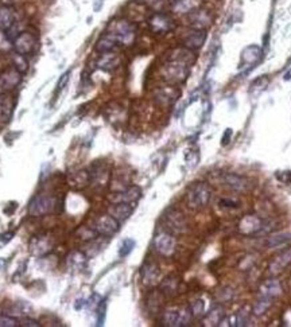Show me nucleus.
Returning <instances> with one entry per match:
<instances>
[{
    "label": "nucleus",
    "mask_w": 291,
    "mask_h": 327,
    "mask_svg": "<svg viewBox=\"0 0 291 327\" xmlns=\"http://www.w3.org/2000/svg\"><path fill=\"white\" fill-rule=\"evenodd\" d=\"M291 264V248H287V249L282 250L280 253H278L275 256L270 263V267H268V270H270L271 275H278L280 272L284 271V268Z\"/></svg>",
    "instance_id": "obj_16"
},
{
    "label": "nucleus",
    "mask_w": 291,
    "mask_h": 327,
    "mask_svg": "<svg viewBox=\"0 0 291 327\" xmlns=\"http://www.w3.org/2000/svg\"><path fill=\"white\" fill-rule=\"evenodd\" d=\"M142 3L155 13H163L168 5V0H142Z\"/></svg>",
    "instance_id": "obj_36"
},
{
    "label": "nucleus",
    "mask_w": 291,
    "mask_h": 327,
    "mask_svg": "<svg viewBox=\"0 0 291 327\" xmlns=\"http://www.w3.org/2000/svg\"><path fill=\"white\" fill-rule=\"evenodd\" d=\"M140 197H142V190L138 186H130V187L124 188V190H120V191L111 194V195L108 197V200L111 201L112 204H120V202L135 204Z\"/></svg>",
    "instance_id": "obj_12"
},
{
    "label": "nucleus",
    "mask_w": 291,
    "mask_h": 327,
    "mask_svg": "<svg viewBox=\"0 0 291 327\" xmlns=\"http://www.w3.org/2000/svg\"><path fill=\"white\" fill-rule=\"evenodd\" d=\"M120 222L113 218L111 214H103L100 216L96 222H94V229L96 232L100 234V236H104V237H112L113 234L118 233L119 230Z\"/></svg>",
    "instance_id": "obj_11"
},
{
    "label": "nucleus",
    "mask_w": 291,
    "mask_h": 327,
    "mask_svg": "<svg viewBox=\"0 0 291 327\" xmlns=\"http://www.w3.org/2000/svg\"><path fill=\"white\" fill-rule=\"evenodd\" d=\"M200 6H201V0H174L172 10L177 14L188 15L194 10L200 9Z\"/></svg>",
    "instance_id": "obj_22"
},
{
    "label": "nucleus",
    "mask_w": 291,
    "mask_h": 327,
    "mask_svg": "<svg viewBox=\"0 0 291 327\" xmlns=\"http://www.w3.org/2000/svg\"><path fill=\"white\" fill-rule=\"evenodd\" d=\"M134 248H135V241L132 238H126V240L122 241L119 246V256L120 257H127Z\"/></svg>",
    "instance_id": "obj_37"
},
{
    "label": "nucleus",
    "mask_w": 291,
    "mask_h": 327,
    "mask_svg": "<svg viewBox=\"0 0 291 327\" xmlns=\"http://www.w3.org/2000/svg\"><path fill=\"white\" fill-rule=\"evenodd\" d=\"M189 73H190V65L176 59H168V62H166L162 68V77L164 78V81L170 84H181L186 81Z\"/></svg>",
    "instance_id": "obj_4"
},
{
    "label": "nucleus",
    "mask_w": 291,
    "mask_h": 327,
    "mask_svg": "<svg viewBox=\"0 0 291 327\" xmlns=\"http://www.w3.org/2000/svg\"><path fill=\"white\" fill-rule=\"evenodd\" d=\"M162 324L167 327H177L178 324V308H170L162 315Z\"/></svg>",
    "instance_id": "obj_33"
},
{
    "label": "nucleus",
    "mask_w": 291,
    "mask_h": 327,
    "mask_svg": "<svg viewBox=\"0 0 291 327\" xmlns=\"http://www.w3.org/2000/svg\"><path fill=\"white\" fill-rule=\"evenodd\" d=\"M14 236H15L14 232H5V233L0 234V248H5L9 242H11Z\"/></svg>",
    "instance_id": "obj_42"
},
{
    "label": "nucleus",
    "mask_w": 291,
    "mask_h": 327,
    "mask_svg": "<svg viewBox=\"0 0 291 327\" xmlns=\"http://www.w3.org/2000/svg\"><path fill=\"white\" fill-rule=\"evenodd\" d=\"M19 326V322L13 316L9 315H0V327H17Z\"/></svg>",
    "instance_id": "obj_41"
},
{
    "label": "nucleus",
    "mask_w": 291,
    "mask_h": 327,
    "mask_svg": "<svg viewBox=\"0 0 291 327\" xmlns=\"http://www.w3.org/2000/svg\"><path fill=\"white\" fill-rule=\"evenodd\" d=\"M251 314H252V312H251L250 306L242 307V308L238 311V314H236V326H248L251 320Z\"/></svg>",
    "instance_id": "obj_34"
},
{
    "label": "nucleus",
    "mask_w": 291,
    "mask_h": 327,
    "mask_svg": "<svg viewBox=\"0 0 291 327\" xmlns=\"http://www.w3.org/2000/svg\"><path fill=\"white\" fill-rule=\"evenodd\" d=\"M118 46V42L113 39V38L109 35V34H104L103 37L100 38L97 43H96V51L99 53H109V51H113Z\"/></svg>",
    "instance_id": "obj_28"
},
{
    "label": "nucleus",
    "mask_w": 291,
    "mask_h": 327,
    "mask_svg": "<svg viewBox=\"0 0 291 327\" xmlns=\"http://www.w3.org/2000/svg\"><path fill=\"white\" fill-rule=\"evenodd\" d=\"M177 241L174 236L168 232H160L155 236L154 238V248L156 249V252L164 257H170L176 252Z\"/></svg>",
    "instance_id": "obj_10"
},
{
    "label": "nucleus",
    "mask_w": 291,
    "mask_h": 327,
    "mask_svg": "<svg viewBox=\"0 0 291 327\" xmlns=\"http://www.w3.org/2000/svg\"><path fill=\"white\" fill-rule=\"evenodd\" d=\"M178 286H180V280L176 276H168L160 283V291L164 296H174L178 291Z\"/></svg>",
    "instance_id": "obj_29"
},
{
    "label": "nucleus",
    "mask_w": 291,
    "mask_h": 327,
    "mask_svg": "<svg viewBox=\"0 0 291 327\" xmlns=\"http://www.w3.org/2000/svg\"><path fill=\"white\" fill-rule=\"evenodd\" d=\"M222 182L225 183V186H228L229 188L239 192L247 191L251 183L247 178H244V176L242 175H238V174H225L224 178H222Z\"/></svg>",
    "instance_id": "obj_18"
},
{
    "label": "nucleus",
    "mask_w": 291,
    "mask_h": 327,
    "mask_svg": "<svg viewBox=\"0 0 291 327\" xmlns=\"http://www.w3.org/2000/svg\"><path fill=\"white\" fill-rule=\"evenodd\" d=\"M105 312H107V302L101 300L97 306V326H103L105 320Z\"/></svg>",
    "instance_id": "obj_39"
},
{
    "label": "nucleus",
    "mask_w": 291,
    "mask_h": 327,
    "mask_svg": "<svg viewBox=\"0 0 291 327\" xmlns=\"http://www.w3.org/2000/svg\"><path fill=\"white\" fill-rule=\"evenodd\" d=\"M276 176H278L279 180H282V182H286V183H290L291 182V172L290 171H286V172H278L276 174Z\"/></svg>",
    "instance_id": "obj_47"
},
{
    "label": "nucleus",
    "mask_w": 291,
    "mask_h": 327,
    "mask_svg": "<svg viewBox=\"0 0 291 327\" xmlns=\"http://www.w3.org/2000/svg\"><path fill=\"white\" fill-rule=\"evenodd\" d=\"M220 205H221L222 208H228V209H235L239 208V202L234 200H221L220 201Z\"/></svg>",
    "instance_id": "obj_45"
},
{
    "label": "nucleus",
    "mask_w": 291,
    "mask_h": 327,
    "mask_svg": "<svg viewBox=\"0 0 291 327\" xmlns=\"http://www.w3.org/2000/svg\"><path fill=\"white\" fill-rule=\"evenodd\" d=\"M160 271L159 267L156 266L154 261H146L140 270V276H142V282L144 286H154L158 283Z\"/></svg>",
    "instance_id": "obj_17"
},
{
    "label": "nucleus",
    "mask_w": 291,
    "mask_h": 327,
    "mask_svg": "<svg viewBox=\"0 0 291 327\" xmlns=\"http://www.w3.org/2000/svg\"><path fill=\"white\" fill-rule=\"evenodd\" d=\"M14 63H15V68H17L21 73H23V72H26L27 70V61H26V57L25 55H21V54H15L14 55Z\"/></svg>",
    "instance_id": "obj_40"
},
{
    "label": "nucleus",
    "mask_w": 291,
    "mask_h": 327,
    "mask_svg": "<svg viewBox=\"0 0 291 327\" xmlns=\"http://www.w3.org/2000/svg\"><path fill=\"white\" fill-rule=\"evenodd\" d=\"M69 77H70V70L69 72H66V73L62 74V77L60 78V81H58V84H57V93L58 92H61V90L65 88L66 84H68V81H69Z\"/></svg>",
    "instance_id": "obj_43"
},
{
    "label": "nucleus",
    "mask_w": 291,
    "mask_h": 327,
    "mask_svg": "<svg viewBox=\"0 0 291 327\" xmlns=\"http://www.w3.org/2000/svg\"><path fill=\"white\" fill-rule=\"evenodd\" d=\"M220 295H222V298H220V300H222V302H229L230 299H232V290L230 288H228V287H224L220 292H218Z\"/></svg>",
    "instance_id": "obj_44"
},
{
    "label": "nucleus",
    "mask_w": 291,
    "mask_h": 327,
    "mask_svg": "<svg viewBox=\"0 0 291 327\" xmlns=\"http://www.w3.org/2000/svg\"><path fill=\"white\" fill-rule=\"evenodd\" d=\"M15 13L9 6H0V30L7 31L15 25Z\"/></svg>",
    "instance_id": "obj_23"
},
{
    "label": "nucleus",
    "mask_w": 291,
    "mask_h": 327,
    "mask_svg": "<svg viewBox=\"0 0 291 327\" xmlns=\"http://www.w3.org/2000/svg\"><path fill=\"white\" fill-rule=\"evenodd\" d=\"M280 294H282V286H280V283L276 279H270V280L264 282L260 286V290H259V295L271 299L278 298Z\"/></svg>",
    "instance_id": "obj_20"
},
{
    "label": "nucleus",
    "mask_w": 291,
    "mask_h": 327,
    "mask_svg": "<svg viewBox=\"0 0 291 327\" xmlns=\"http://www.w3.org/2000/svg\"><path fill=\"white\" fill-rule=\"evenodd\" d=\"M225 318V310L222 306H214L212 310L206 314L205 324L206 326H220L222 319Z\"/></svg>",
    "instance_id": "obj_26"
},
{
    "label": "nucleus",
    "mask_w": 291,
    "mask_h": 327,
    "mask_svg": "<svg viewBox=\"0 0 291 327\" xmlns=\"http://www.w3.org/2000/svg\"><path fill=\"white\" fill-rule=\"evenodd\" d=\"M186 23L193 30H206L213 25V15L208 10L197 9L186 15Z\"/></svg>",
    "instance_id": "obj_5"
},
{
    "label": "nucleus",
    "mask_w": 291,
    "mask_h": 327,
    "mask_svg": "<svg viewBox=\"0 0 291 327\" xmlns=\"http://www.w3.org/2000/svg\"><path fill=\"white\" fill-rule=\"evenodd\" d=\"M86 254L84 252H73L68 257V267L70 270H82L85 267Z\"/></svg>",
    "instance_id": "obj_31"
},
{
    "label": "nucleus",
    "mask_w": 291,
    "mask_h": 327,
    "mask_svg": "<svg viewBox=\"0 0 291 327\" xmlns=\"http://www.w3.org/2000/svg\"><path fill=\"white\" fill-rule=\"evenodd\" d=\"M21 326H23V327H29V326L39 327V326H41V323H38L37 320H34V319L25 318V319H22V320H21Z\"/></svg>",
    "instance_id": "obj_46"
},
{
    "label": "nucleus",
    "mask_w": 291,
    "mask_h": 327,
    "mask_svg": "<svg viewBox=\"0 0 291 327\" xmlns=\"http://www.w3.org/2000/svg\"><path fill=\"white\" fill-rule=\"evenodd\" d=\"M212 197V188L205 182H196L188 188L186 200L188 205L193 209H202L209 204Z\"/></svg>",
    "instance_id": "obj_3"
},
{
    "label": "nucleus",
    "mask_w": 291,
    "mask_h": 327,
    "mask_svg": "<svg viewBox=\"0 0 291 327\" xmlns=\"http://www.w3.org/2000/svg\"><path fill=\"white\" fill-rule=\"evenodd\" d=\"M107 34H109L120 45L130 46L135 41L136 26L132 22L126 21V19L113 21L111 25L108 26Z\"/></svg>",
    "instance_id": "obj_1"
},
{
    "label": "nucleus",
    "mask_w": 291,
    "mask_h": 327,
    "mask_svg": "<svg viewBox=\"0 0 291 327\" xmlns=\"http://www.w3.org/2000/svg\"><path fill=\"white\" fill-rule=\"evenodd\" d=\"M283 78H284V81H290V80H291V69L288 70V72H287L286 74H284V77H283Z\"/></svg>",
    "instance_id": "obj_49"
},
{
    "label": "nucleus",
    "mask_w": 291,
    "mask_h": 327,
    "mask_svg": "<svg viewBox=\"0 0 291 327\" xmlns=\"http://www.w3.org/2000/svg\"><path fill=\"white\" fill-rule=\"evenodd\" d=\"M181 94V90L174 85L170 86H164V88H160L155 92V100L158 104L160 105H171L174 102L178 100Z\"/></svg>",
    "instance_id": "obj_15"
},
{
    "label": "nucleus",
    "mask_w": 291,
    "mask_h": 327,
    "mask_svg": "<svg viewBox=\"0 0 291 327\" xmlns=\"http://www.w3.org/2000/svg\"><path fill=\"white\" fill-rule=\"evenodd\" d=\"M262 57V49L256 45H251L243 50L242 53V62L243 63H248V65H255Z\"/></svg>",
    "instance_id": "obj_24"
},
{
    "label": "nucleus",
    "mask_w": 291,
    "mask_h": 327,
    "mask_svg": "<svg viewBox=\"0 0 291 327\" xmlns=\"http://www.w3.org/2000/svg\"><path fill=\"white\" fill-rule=\"evenodd\" d=\"M190 311H192L193 316L196 318H201L202 315L205 314V304L202 302L201 299H197L190 304Z\"/></svg>",
    "instance_id": "obj_38"
},
{
    "label": "nucleus",
    "mask_w": 291,
    "mask_h": 327,
    "mask_svg": "<svg viewBox=\"0 0 291 327\" xmlns=\"http://www.w3.org/2000/svg\"><path fill=\"white\" fill-rule=\"evenodd\" d=\"M132 213H134V204H124V202L112 204L108 209V214H111L119 222L128 220Z\"/></svg>",
    "instance_id": "obj_19"
},
{
    "label": "nucleus",
    "mask_w": 291,
    "mask_h": 327,
    "mask_svg": "<svg viewBox=\"0 0 291 327\" xmlns=\"http://www.w3.org/2000/svg\"><path fill=\"white\" fill-rule=\"evenodd\" d=\"M164 224L174 233H185L188 229V222H186L184 213L174 208L168 209L167 212L164 213Z\"/></svg>",
    "instance_id": "obj_9"
},
{
    "label": "nucleus",
    "mask_w": 291,
    "mask_h": 327,
    "mask_svg": "<svg viewBox=\"0 0 291 327\" xmlns=\"http://www.w3.org/2000/svg\"><path fill=\"white\" fill-rule=\"evenodd\" d=\"M6 121L5 120H3V117H2V116H0V127H2V125H3V124H5Z\"/></svg>",
    "instance_id": "obj_51"
},
{
    "label": "nucleus",
    "mask_w": 291,
    "mask_h": 327,
    "mask_svg": "<svg viewBox=\"0 0 291 327\" xmlns=\"http://www.w3.org/2000/svg\"><path fill=\"white\" fill-rule=\"evenodd\" d=\"M55 200L49 195H35L29 204V214L33 217H41L53 212Z\"/></svg>",
    "instance_id": "obj_6"
},
{
    "label": "nucleus",
    "mask_w": 291,
    "mask_h": 327,
    "mask_svg": "<svg viewBox=\"0 0 291 327\" xmlns=\"http://www.w3.org/2000/svg\"><path fill=\"white\" fill-rule=\"evenodd\" d=\"M272 300H274V299L259 295V299L256 300V303H255L254 308H252V312H254L255 315H258V316L259 315H263L271 307V304H272Z\"/></svg>",
    "instance_id": "obj_32"
},
{
    "label": "nucleus",
    "mask_w": 291,
    "mask_h": 327,
    "mask_svg": "<svg viewBox=\"0 0 291 327\" xmlns=\"http://www.w3.org/2000/svg\"><path fill=\"white\" fill-rule=\"evenodd\" d=\"M119 62H120L119 57H118L113 51L103 53L101 55H100L99 59H97V68L104 70V72H112V70L118 68Z\"/></svg>",
    "instance_id": "obj_21"
},
{
    "label": "nucleus",
    "mask_w": 291,
    "mask_h": 327,
    "mask_svg": "<svg viewBox=\"0 0 291 327\" xmlns=\"http://www.w3.org/2000/svg\"><path fill=\"white\" fill-rule=\"evenodd\" d=\"M290 61H291V59H290Z\"/></svg>",
    "instance_id": "obj_52"
},
{
    "label": "nucleus",
    "mask_w": 291,
    "mask_h": 327,
    "mask_svg": "<svg viewBox=\"0 0 291 327\" xmlns=\"http://www.w3.org/2000/svg\"><path fill=\"white\" fill-rule=\"evenodd\" d=\"M148 26L152 33L167 34L176 29V23L170 15L164 13H155L148 18Z\"/></svg>",
    "instance_id": "obj_7"
},
{
    "label": "nucleus",
    "mask_w": 291,
    "mask_h": 327,
    "mask_svg": "<svg viewBox=\"0 0 291 327\" xmlns=\"http://www.w3.org/2000/svg\"><path fill=\"white\" fill-rule=\"evenodd\" d=\"M291 241V233H278V234H272L270 237L267 238L266 245L268 248H279V246H283L288 244Z\"/></svg>",
    "instance_id": "obj_30"
},
{
    "label": "nucleus",
    "mask_w": 291,
    "mask_h": 327,
    "mask_svg": "<svg viewBox=\"0 0 291 327\" xmlns=\"http://www.w3.org/2000/svg\"><path fill=\"white\" fill-rule=\"evenodd\" d=\"M206 41V31L204 30H190L184 37V46L186 49L196 51L200 50L204 46Z\"/></svg>",
    "instance_id": "obj_14"
},
{
    "label": "nucleus",
    "mask_w": 291,
    "mask_h": 327,
    "mask_svg": "<svg viewBox=\"0 0 291 327\" xmlns=\"http://www.w3.org/2000/svg\"><path fill=\"white\" fill-rule=\"evenodd\" d=\"M22 81V73L17 68L6 70L5 73L0 74V94L7 90L15 89Z\"/></svg>",
    "instance_id": "obj_13"
},
{
    "label": "nucleus",
    "mask_w": 291,
    "mask_h": 327,
    "mask_svg": "<svg viewBox=\"0 0 291 327\" xmlns=\"http://www.w3.org/2000/svg\"><path fill=\"white\" fill-rule=\"evenodd\" d=\"M163 296L164 295L162 294V291H151L147 296V308L148 311L151 312V314H158L160 310V307L163 304Z\"/></svg>",
    "instance_id": "obj_25"
},
{
    "label": "nucleus",
    "mask_w": 291,
    "mask_h": 327,
    "mask_svg": "<svg viewBox=\"0 0 291 327\" xmlns=\"http://www.w3.org/2000/svg\"><path fill=\"white\" fill-rule=\"evenodd\" d=\"M232 134H234V131H232L230 128H228V129L224 132V136H222V142H221L222 146H226V144L229 143L230 138H232Z\"/></svg>",
    "instance_id": "obj_48"
},
{
    "label": "nucleus",
    "mask_w": 291,
    "mask_h": 327,
    "mask_svg": "<svg viewBox=\"0 0 291 327\" xmlns=\"http://www.w3.org/2000/svg\"><path fill=\"white\" fill-rule=\"evenodd\" d=\"M30 248H31V252L34 254L42 256V254L49 253L50 250H51V244H50L49 238L42 236V237L34 238L31 244H30Z\"/></svg>",
    "instance_id": "obj_27"
},
{
    "label": "nucleus",
    "mask_w": 291,
    "mask_h": 327,
    "mask_svg": "<svg viewBox=\"0 0 291 327\" xmlns=\"http://www.w3.org/2000/svg\"><path fill=\"white\" fill-rule=\"evenodd\" d=\"M5 266H6V261L3 260V258H0V271L5 268Z\"/></svg>",
    "instance_id": "obj_50"
},
{
    "label": "nucleus",
    "mask_w": 291,
    "mask_h": 327,
    "mask_svg": "<svg viewBox=\"0 0 291 327\" xmlns=\"http://www.w3.org/2000/svg\"><path fill=\"white\" fill-rule=\"evenodd\" d=\"M271 222L256 214H247L239 222V232L244 236H258L271 230Z\"/></svg>",
    "instance_id": "obj_2"
},
{
    "label": "nucleus",
    "mask_w": 291,
    "mask_h": 327,
    "mask_svg": "<svg viewBox=\"0 0 291 327\" xmlns=\"http://www.w3.org/2000/svg\"><path fill=\"white\" fill-rule=\"evenodd\" d=\"M14 49L18 54L21 55H30L35 51L38 46L37 37L34 34L29 33V31H25V33L18 34V37L14 39Z\"/></svg>",
    "instance_id": "obj_8"
},
{
    "label": "nucleus",
    "mask_w": 291,
    "mask_h": 327,
    "mask_svg": "<svg viewBox=\"0 0 291 327\" xmlns=\"http://www.w3.org/2000/svg\"><path fill=\"white\" fill-rule=\"evenodd\" d=\"M268 84H270V77H268L267 74H264V76H262V77L256 78V80L251 84L250 93L251 94L260 93V92H263V90L266 89L267 86H268Z\"/></svg>",
    "instance_id": "obj_35"
}]
</instances>
